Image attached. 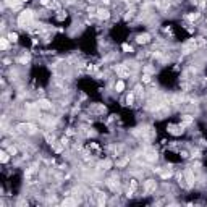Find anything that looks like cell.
I'll return each instance as SVG.
<instances>
[{
    "label": "cell",
    "instance_id": "obj_1",
    "mask_svg": "<svg viewBox=\"0 0 207 207\" xmlns=\"http://www.w3.org/2000/svg\"><path fill=\"white\" fill-rule=\"evenodd\" d=\"M31 18H32V12L31 10H24V12H21L20 18H18V24H20L21 28H24L28 23L31 21Z\"/></svg>",
    "mask_w": 207,
    "mask_h": 207
},
{
    "label": "cell",
    "instance_id": "obj_2",
    "mask_svg": "<svg viewBox=\"0 0 207 207\" xmlns=\"http://www.w3.org/2000/svg\"><path fill=\"white\" fill-rule=\"evenodd\" d=\"M138 42H139V44H146V42H149V36H147V34H141V36H138Z\"/></svg>",
    "mask_w": 207,
    "mask_h": 207
},
{
    "label": "cell",
    "instance_id": "obj_3",
    "mask_svg": "<svg viewBox=\"0 0 207 207\" xmlns=\"http://www.w3.org/2000/svg\"><path fill=\"white\" fill-rule=\"evenodd\" d=\"M97 13H99V18H102V20H107V18L110 16V13H108V10H99Z\"/></svg>",
    "mask_w": 207,
    "mask_h": 207
},
{
    "label": "cell",
    "instance_id": "obj_4",
    "mask_svg": "<svg viewBox=\"0 0 207 207\" xmlns=\"http://www.w3.org/2000/svg\"><path fill=\"white\" fill-rule=\"evenodd\" d=\"M115 89H117V92H121L125 89V83L123 81H117V84H115Z\"/></svg>",
    "mask_w": 207,
    "mask_h": 207
},
{
    "label": "cell",
    "instance_id": "obj_5",
    "mask_svg": "<svg viewBox=\"0 0 207 207\" xmlns=\"http://www.w3.org/2000/svg\"><path fill=\"white\" fill-rule=\"evenodd\" d=\"M154 188H155V183H154L152 180H149V181L146 183V189H147V191H150V189H154Z\"/></svg>",
    "mask_w": 207,
    "mask_h": 207
},
{
    "label": "cell",
    "instance_id": "obj_6",
    "mask_svg": "<svg viewBox=\"0 0 207 207\" xmlns=\"http://www.w3.org/2000/svg\"><path fill=\"white\" fill-rule=\"evenodd\" d=\"M8 39H10L12 42H16V39H18V34H15V32H10V34H8Z\"/></svg>",
    "mask_w": 207,
    "mask_h": 207
},
{
    "label": "cell",
    "instance_id": "obj_7",
    "mask_svg": "<svg viewBox=\"0 0 207 207\" xmlns=\"http://www.w3.org/2000/svg\"><path fill=\"white\" fill-rule=\"evenodd\" d=\"M123 50H125V52H131V47H129L128 44H123Z\"/></svg>",
    "mask_w": 207,
    "mask_h": 207
},
{
    "label": "cell",
    "instance_id": "obj_8",
    "mask_svg": "<svg viewBox=\"0 0 207 207\" xmlns=\"http://www.w3.org/2000/svg\"><path fill=\"white\" fill-rule=\"evenodd\" d=\"M8 160V155H7V152H2V162H7Z\"/></svg>",
    "mask_w": 207,
    "mask_h": 207
},
{
    "label": "cell",
    "instance_id": "obj_9",
    "mask_svg": "<svg viewBox=\"0 0 207 207\" xmlns=\"http://www.w3.org/2000/svg\"><path fill=\"white\" fill-rule=\"evenodd\" d=\"M143 81H144V83H149V81H150V76H149V74H144V76H143Z\"/></svg>",
    "mask_w": 207,
    "mask_h": 207
},
{
    "label": "cell",
    "instance_id": "obj_10",
    "mask_svg": "<svg viewBox=\"0 0 207 207\" xmlns=\"http://www.w3.org/2000/svg\"><path fill=\"white\" fill-rule=\"evenodd\" d=\"M41 107L47 108V107H49V102H47V100H42V102H41Z\"/></svg>",
    "mask_w": 207,
    "mask_h": 207
},
{
    "label": "cell",
    "instance_id": "obj_11",
    "mask_svg": "<svg viewBox=\"0 0 207 207\" xmlns=\"http://www.w3.org/2000/svg\"><path fill=\"white\" fill-rule=\"evenodd\" d=\"M2 47H3V49H7V47H8V42H7V39H2Z\"/></svg>",
    "mask_w": 207,
    "mask_h": 207
},
{
    "label": "cell",
    "instance_id": "obj_12",
    "mask_svg": "<svg viewBox=\"0 0 207 207\" xmlns=\"http://www.w3.org/2000/svg\"><path fill=\"white\" fill-rule=\"evenodd\" d=\"M126 100H128V104L133 102V94H131V96H128V99H126Z\"/></svg>",
    "mask_w": 207,
    "mask_h": 207
}]
</instances>
